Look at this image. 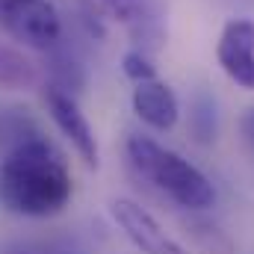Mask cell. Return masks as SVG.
<instances>
[{"label": "cell", "instance_id": "3", "mask_svg": "<svg viewBox=\"0 0 254 254\" xmlns=\"http://www.w3.org/2000/svg\"><path fill=\"white\" fill-rule=\"evenodd\" d=\"M0 30L42 54L63 42V18L51 0H0Z\"/></svg>", "mask_w": 254, "mask_h": 254}, {"label": "cell", "instance_id": "14", "mask_svg": "<svg viewBox=\"0 0 254 254\" xmlns=\"http://www.w3.org/2000/svg\"><path fill=\"white\" fill-rule=\"evenodd\" d=\"M122 71H125L127 80H133V83H145V80H154L157 77V65L154 60L148 57V54H142V51H127L125 57H122Z\"/></svg>", "mask_w": 254, "mask_h": 254}, {"label": "cell", "instance_id": "11", "mask_svg": "<svg viewBox=\"0 0 254 254\" xmlns=\"http://www.w3.org/2000/svg\"><path fill=\"white\" fill-rule=\"evenodd\" d=\"M190 136L198 145H213L219 139V101L210 89H195L190 101Z\"/></svg>", "mask_w": 254, "mask_h": 254}, {"label": "cell", "instance_id": "16", "mask_svg": "<svg viewBox=\"0 0 254 254\" xmlns=\"http://www.w3.org/2000/svg\"><path fill=\"white\" fill-rule=\"evenodd\" d=\"M98 3H101V9H104V12H110L113 18H119V12L127 6V0H98Z\"/></svg>", "mask_w": 254, "mask_h": 254}, {"label": "cell", "instance_id": "15", "mask_svg": "<svg viewBox=\"0 0 254 254\" xmlns=\"http://www.w3.org/2000/svg\"><path fill=\"white\" fill-rule=\"evenodd\" d=\"M240 136H243V142H246V148L254 154V104L240 116Z\"/></svg>", "mask_w": 254, "mask_h": 254}, {"label": "cell", "instance_id": "13", "mask_svg": "<svg viewBox=\"0 0 254 254\" xmlns=\"http://www.w3.org/2000/svg\"><path fill=\"white\" fill-rule=\"evenodd\" d=\"M0 254H83V249L74 240L54 237V240H15L3 246Z\"/></svg>", "mask_w": 254, "mask_h": 254}, {"label": "cell", "instance_id": "12", "mask_svg": "<svg viewBox=\"0 0 254 254\" xmlns=\"http://www.w3.org/2000/svg\"><path fill=\"white\" fill-rule=\"evenodd\" d=\"M187 234L195 243V249L204 254H234V240L213 222V219H204V216H192L187 219Z\"/></svg>", "mask_w": 254, "mask_h": 254}, {"label": "cell", "instance_id": "8", "mask_svg": "<svg viewBox=\"0 0 254 254\" xmlns=\"http://www.w3.org/2000/svg\"><path fill=\"white\" fill-rule=\"evenodd\" d=\"M130 104H133L136 119L145 127L157 130V133H169L172 127L178 125V119H181L178 95L160 77L145 80V83H136L133 86V95H130Z\"/></svg>", "mask_w": 254, "mask_h": 254}, {"label": "cell", "instance_id": "6", "mask_svg": "<svg viewBox=\"0 0 254 254\" xmlns=\"http://www.w3.org/2000/svg\"><path fill=\"white\" fill-rule=\"evenodd\" d=\"M219 68L228 74L231 83L254 92V21L252 18H231L216 45Z\"/></svg>", "mask_w": 254, "mask_h": 254}, {"label": "cell", "instance_id": "9", "mask_svg": "<svg viewBox=\"0 0 254 254\" xmlns=\"http://www.w3.org/2000/svg\"><path fill=\"white\" fill-rule=\"evenodd\" d=\"M48 74H51V80H48L51 86L63 89V92L74 95V98H77V95L86 89V83H89L86 65L77 57L74 48L65 45V39L54 48V51H48Z\"/></svg>", "mask_w": 254, "mask_h": 254}, {"label": "cell", "instance_id": "10", "mask_svg": "<svg viewBox=\"0 0 254 254\" xmlns=\"http://www.w3.org/2000/svg\"><path fill=\"white\" fill-rule=\"evenodd\" d=\"M39 80H42L39 65L24 51H18L12 45H0V89L27 92V89H36Z\"/></svg>", "mask_w": 254, "mask_h": 254}, {"label": "cell", "instance_id": "7", "mask_svg": "<svg viewBox=\"0 0 254 254\" xmlns=\"http://www.w3.org/2000/svg\"><path fill=\"white\" fill-rule=\"evenodd\" d=\"M166 15H169L166 0H127V6L116 21L127 30L136 51L154 57L157 51H163V45L169 39V18Z\"/></svg>", "mask_w": 254, "mask_h": 254}, {"label": "cell", "instance_id": "1", "mask_svg": "<svg viewBox=\"0 0 254 254\" xmlns=\"http://www.w3.org/2000/svg\"><path fill=\"white\" fill-rule=\"evenodd\" d=\"M74 195L65 157L42 133L15 142L0 160V210L21 219L60 216Z\"/></svg>", "mask_w": 254, "mask_h": 254}, {"label": "cell", "instance_id": "4", "mask_svg": "<svg viewBox=\"0 0 254 254\" xmlns=\"http://www.w3.org/2000/svg\"><path fill=\"white\" fill-rule=\"evenodd\" d=\"M45 107H48V116L57 125V130L71 142V148L83 160V166L86 169H98L101 166L98 139H95V130L89 125L86 113L80 110L77 98L63 92V89H57V86H51V83H45Z\"/></svg>", "mask_w": 254, "mask_h": 254}, {"label": "cell", "instance_id": "2", "mask_svg": "<svg viewBox=\"0 0 254 254\" xmlns=\"http://www.w3.org/2000/svg\"><path fill=\"white\" fill-rule=\"evenodd\" d=\"M127 160L139 178H145L154 190L190 213H204L216 204V190L210 178L184 160L178 151L163 148L151 136L130 133L127 136Z\"/></svg>", "mask_w": 254, "mask_h": 254}, {"label": "cell", "instance_id": "5", "mask_svg": "<svg viewBox=\"0 0 254 254\" xmlns=\"http://www.w3.org/2000/svg\"><path fill=\"white\" fill-rule=\"evenodd\" d=\"M110 213H113L116 225L122 228V234L142 254H190L175 237H169L163 231V225L154 219V213H148L142 204H136L130 198H116L110 204Z\"/></svg>", "mask_w": 254, "mask_h": 254}]
</instances>
